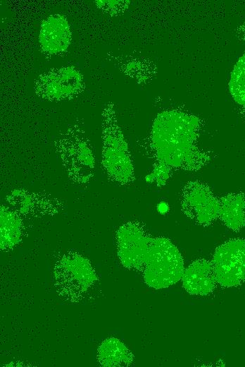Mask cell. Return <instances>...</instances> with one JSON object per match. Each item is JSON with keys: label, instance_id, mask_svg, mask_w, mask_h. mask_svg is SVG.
<instances>
[{"label": "cell", "instance_id": "4fadbf2b", "mask_svg": "<svg viewBox=\"0 0 245 367\" xmlns=\"http://www.w3.org/2000/svg\"><path fill=\"white\" fill-rule=\"evenodd\" d=\"M97 358L101 366L115 367L130 366L133 361L134 356L120 340L111 337L100 344Z\"/></svg>", "mask_w": 245, "mask_h": 367}, {"label": "cell", "instance_id": "d6986e66", "mask_svg": "<svg viewBox=\"0 0 245 367\" xmlns=\"http://www.w3.org/2000/svg\"><path fill=\"white\" fill-rule=\"evenodd\" d=\"M157 208H158V210L159 212L165 213V212H167L168 207V205L165 203L161 202V203H160L158 204Z\"/></svg>", "mask_w": 245, "mask_h": 367}, {"label": "cell", "instance_id": "ba28073f", "mask_svg": "<svg viewBox=\"0 0 245 367\" xmlns=\"http://www.w3.org/2000/svg\"><path fill=\"white\" fill-rule=\"evenodd\" d=\"M180 200L184 214L199 225L208 226L219 217V199L205 183L199 181L187 183Z\"/></svg>", "mask_w": 245, "mask_h": 367}, {"label": "cell", "instance_id": "9c48e42d", "mask_svg": "<svg viewBox=\"0 0 245 367\" xmlns=\"http://www.w3.org/2000/svg\"><path fill=\"white\" fill-rule=\"evenodd\" d=\"M71 41L70 25L64 15L51 14L42 20L39 33V43L44 54H62L68 49Z\"/></svg>", "mask_w": 245, "mask_h": 367}, {"label": "cell", "instance_id": "2e32d148", "mask_svg": "<svg viewBox=\"0 0 245 367\" xmlns=\"http://www.w3.org/2000/svg\"><path fill=\"white\" fill-rule=\"evenodd\" d=\"M173 170L169 167L160 162H155L152 172L145 179L148 183H155L157 186H163L171 177Z\"/></svg>", "mask_w": 245, "mask_h": 367}, {"label": "cell", "instance_id": "30bf717a", "mask_svg": "<svg viewBox=\"0 0 245 367\" xmlns=\"http://www.w3.org/2000/svg\"><path fill=\"white\" fill-rule=\"evenodd\" d=\"M184 289L194 296H206L214 290L216 281L211 263L205 259L196 260L184 271Z\"/></svg>", "mask_w": 245, "mask_h": 367}, {"label": "cell", "instance_id": "ac0fdd59", "mask_svg": "<svg viewBox=\"0 0 245 367\" xmlns=\"http://www.w3.org/2000/svg\"><path fill=\"white\" fill-rule=\"evenodd\" d=\"M237 34L240 40L245 42V22L239 27Z\"/></svg>", "mask_w": 245, "mask_h": 367}, {"label": "cell", "instance_id": "3957f363", "mask_svg": "<svg viewBox=\"0 0 245 367\" xmlns=\"http://www.w3.org/2000/svg\"><path fill=\"white\" fill-rule=\"evenodd\" d=\"M101 155L103 169L111 181L122 186L134 181L131 153L111 103L102 112Z\"/></svg>", "mask_w": 245, "mask_h": 367}, {"label": "cell", "instance_id": "e0dca14e", "mask_svg": "<svg viewBox=\"0 0 245 367\" xmlns=\"http://www.w3.org/2000/svg\"><path fill=\"white\" fill-rule=\"evenodd\" d=\"M97 8L110 15H118L125 12L129 6L130 1H95Z\"/></svg>", "mask_w": 245, "mask_h": 367}, {"label": "cell", "instance_id": "277c9868", "mask_svg": "<svg viewBox=\"0 0 245 367\" xmlns=\"http://www.w3.org/2000/svg\"><path fill=\"white\" fill-rule=\"evenodd\" d=\"M55 146L68 178L79 186L88 185L94 176L95 157L84 130L70 125L58 136Z\"/></svg>", "mask_w": 245, "mask_h": 367}, {"label": "cell", "instance_id": "8992f818", "mask_svg": "<svg viewBox=\"0 0 245 367\" xmlns=\"http://www.w3.org/2000/svg\"><path fill=\"white\" fill-rule=\"evenodd\" d=\"M84 77L73 66L52 68L36 79L34 91L41 98L61 102L75 98L84 89Z\"/></svg>", "mask_w": 245, "mask_h": 367}, {"label": "cell", "instance_id": "9a60e30c", "mask_svg": "<svg viewBox=\"0 0 245 367\" xmlns=\"http://www.w3.org/2000/svg\"><path fill=\"white\" fill-rule=\"evenodd\" d=\"M229 89L234 100L245 107V53L234 66L231 73Z\"/></svg>", "mask_w": 245, "mask_h": 367}, {"label": "cell", "instance_id": "7a4b0ae2", "mask_svg": "<svg viewBox=\"0 0 245 367\" xmlns=\"http://www.w3.org/2000/svg\"><path fill=\"white\" fill-rule=\"evenodd\" d=\"M202 123L198 116L175 109L159 113L149 137L155 162L173 171L196 172L205 167L211 155L197 145Z\"/></svg>", "mask_w": 245, "mask_h": 367}, {"label": "cell", "instance_id": "8fae6325", "mask_svg": "<svg viewBox=\"0 0 245 367\" xmlns=\"http://www.w3.org/2000/svg\"><path fill=\"white\" fill-rule=\"evenodd\" d=\"M8 203L19 215L46 212L53 206L56 207L57 200L44 194H39L24 189H16L7 195Z\"/></svg>", "mask_w": 245, "mask_h": 367}, {"label": "cell", "instance_id": "7c38bea8", "mask_svg": "<svg viewBox=\"0 0 245 367\" xmlns=\"http://www.w3.org/2000/svg\"><path fill=\"white\" fill-rule=\"evenodd\" d=\"M219 218L229 229L237 231L245 227V195L228 193L219 199Z\"/></svg>", "mask_w": 245, "mask_h": 367}, {"label": "cell", "instance_id": "52a82bcc", "mask_svg": "<svg viewBox=\"0 0 245 367\" xmlns=\"http://www.w3.org/2000/svg\"><path fill=\"white\" fill-rule=\"evenodd\" d=\"M211 265L217 283L236 287L245 281V240L230 239L216 248Z\"/></svg>", "mask_w": 245, "mask_h": 367}, {"label": "cell", "instance_id": "5bb4252c", "mask_svg": "<svg viewBox=\"0 0 245 367\" xmlns=\"http://www.w3.org/2000/svg\"><path fill=\"white\" fill-rule=\"evenodd\" d=\"M0 245L2 251H9L15 246L23 236V222L20 215L9 207L0 209Z\"/></svg>", "mask_w": 245, "mask_h": 367}, {"label": "cell", "instance_id": "5b68a950", "mask_svg": "<svg viewBox=\"0 0 245 367\" xmlns=\"http://www.w3.org/2000/svg\"><path fill=\"white\" fill-rule=\"evenodd\" d=\"M56 287L65 299H81L97 279L90 262L80 254L68 252L56 263L54 267Z\"/></svg>", "mask_w": 245, "mask_h": 367}, {"label": "cell", "instance_id": "6da1fadb", "mask_svg": "<svg viewBox=\"0 0 245 367\" xmlns=\"http://www.w3.org/2000/svg\"><path fill=\"white\" fill-rule=\"evenodd\" d=\"M118 255L122 265L140 271L144 282L160 289L182 279V256L173 243L165 237H152L137 222H128L116 235Z\"/></svg>", "mask_w": 245, "mask_h": 367}]
</instances>
